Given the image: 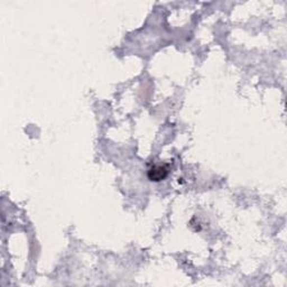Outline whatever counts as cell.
Wrapping results in <instances>:
<instances>
[{
  "label": "cell",
  "mask_w": 287,
  "mask_h": 287,
  "mask_svg": "<svg viewBox=\"0 0 287 287\" xmlns=\"http://www.w3.org/2000/svg\"><path fill=\"white\" fill-rule=\"evenodd\" d=\"M169 173V166L167 164L165 165H153L152 167L147 172V176L150 181L160 182L168 175Z\"/></svg>",
  "instance_id": "6da1fadb"
}]
</instances>
